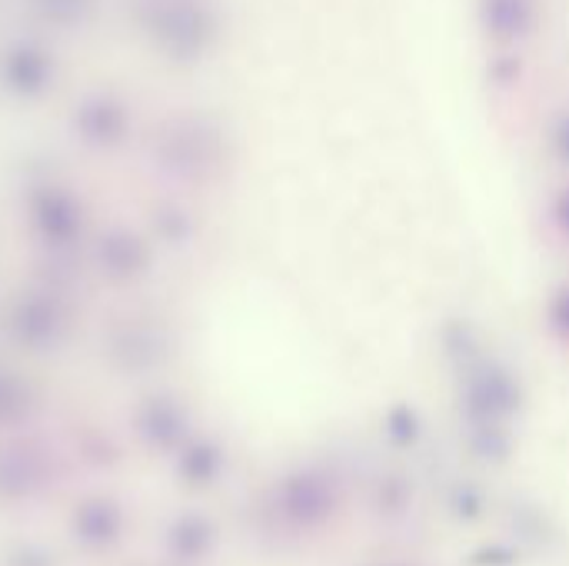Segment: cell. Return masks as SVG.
Returning a JSON list of instances; mask_svg holds the SVG:
<instances>
[{
  "label": "cell",
  "mask_w": 569,
  "mask_h": 566,
  "mask_svg": "<svg viewBox=\"0 0 569 566\" xmlns=\"http://www.w3.org/2000/svg\"><path fill=\"white\" fill-rule=\"evenodd\" d=\"M383 434L393 447H417L420 434H423V424H420V414L410 407V404H397L387 410L383 417Z\"/></svg>",
  "instance_id": "obj_5"
},
{
  "label": "cell",
  "mask_w": 569,
  "mask_h": 566,
  "mask_svg": "<svg viewBox=\"0 0 569 566\" xmlns=\"http://www.w3.org/2000/svg\"><path fill=\"white\" fill-rule=\"evenodd\" d=\"M553 220L563 234H569V187L560 190V197L553 200Z\"/></svg>",
  "instance_id": "obj_12"
},
{
  "label": "cell",
  "mask_w": 569,
  "mask_h": 566,
  "mask_svg": "<svg viewBox=\"0 0 569 566\" xmlns=\"http://www.w3.org/2000/svg\"><path fill=\"white\" fill-rule=\"evenodd\" d=\"M450 510H453V517H457V520L473 524V520H480V517H483L487 500H483L480 487H473V484H460V487L450 494Z\"/></svg>",
  "instance_id": "obj_7"
},
{
  "label": "cell",
  "mask_w": 569,
  "mask_h": 566,
  "mask_svg": "<svg viewBox=\"0 0 569 566\" xmlns=\"http://www.w3.org/2000/svg\"><path fill=\"white\" fill-rule=\"evenodd\" d=\"M377 507L387 517H400L410 507V487L403 477H387L377 490Z\"/></svg>",
  "instance_id": "obj_8"
},
{
  "label": "cell",
  "mask_w": 569,
  "mask_h": 566,
  "mask_svg": "<svg viewBox=\"0 0 569 566\" xmlns=\"http://www.w3.org/2000/svg\"><path fill=\"white\" fill-rule=\"evenodd\" d=\"M550 327L569 340V287H560L550 300Z\"/></svg>",
  "instance_id": "obj_9"
},
{
  "label": "cell",
  "mask_w": 569,
  "mask_h": 566,
  "mask_svg": "<svg viewBox=\"0 0 569 566\" xmlns=\"http://www.w3.org/2000/svg\"><path fill=\"white\" fill-rule=\"evenodd\" d=\"M443 347H447L450 360L457 364V370L483 357L480 354V340H477V334L467 324H450L447 334H443Z\"/></svg>",
  "instance_id": "obj_6"
},
{
  "label": "cell",
  "mask_w": 569,
  "mask_h": 566,
  "mask_svg": "<svg viewBox=\"0 0 569 566\" xmlns=\"http://www.w3.org/2000/svg\"><path fill=\"white\" fill-rule=\"evenodd\" d=\"M520 560V554L513 547H480L473 554V566H513Z\"/></svg>",
  "instance_id": "obj_10"
},
{
  "label": "cell",
  "mask_w": 569,
  "mask_h": 566,
  "mask_svg": "<svg viewBox=\"0 0 569 566\" xmlns=\"http://www.w3.org/2000/svg\"><path fill=\"white\" fill-rule=\"evenodd\" d=\"M483 27L493 40H520L533 30L530 0H483Z\"/></svg>",
  "instance_id": "obj_3"
},
{
  "label": "cell",
  "mask_w": 569,
  "mask_h": 566,
  "mask_svg": "<svg viewBox=\"0 0 569 566\" xmlns=\"http://www.w3.org/2000/svg\"><path fill=\"white\" fill-rule=\"evenodd\" d=\"M470 450L480 460L503 464L510 457V450H513V440H510L507 424H473L470 427Z\"/></svg>",
  "instance_id": "obj_4"
},
{
  "label": "cell",
  "mask_w": 569,
  "mask_h": 566,
  "mask_svg": "<svg viewBox=\"0 0 569 566\" xmlns=\"http://www.w3.org/2000/svg\"><path fill=\"white\" fill-rule=\"evenodd\" d=\"M283 507L293 524L300 527H317L337 510V484L327 474L307 470L287 480L283 487Z\"/></svg>",
  "instance_id": "obj_2"
},
{
  "label": "cell",
  "mask_w": 569,
  "mask_h": 566,
  "mask_svg": "<svg viewBox=\"0 0 569 566\" xmlns=\"http://www.w3.org/2000/svg\"><path fill=\"white\" fill-rule=\"evenodd\" d=\"M553 153L560 157V163L569 167V113H563L553 127Z\"/></svg>",
  "instance_id": "obj_11"
},
{
  "label": "cell",
  "mask_w": 569,
  "mask_h": 566,
  "mask_svg": "<svg viewBox=\"0 0 569 566\" xmlns=\"http://www.w3.org/2000/svg\"><path fill=\"white\" fill-rule=\"evenodd\" d=\"M520 404L523 390L503 364L480 357L460 367V410L467 417V427L507 424L510 417H517Z\"/></svg>",
  "instance_id": "obj_1"
}]
</instances>
